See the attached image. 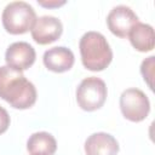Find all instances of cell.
<instances>
[{
    "label": "cell",
    "instance_id": "1",
    "mask_svg": "<svg viewBox=\"0 0 155 155\" xmlns=\"http://www.w3.org/2000/svg\"><path fill=\"white\" fill-rule=\"evenodd\" d=\"M0 98L15 109H28L36 102V88L22 71L2 65L0 67Z\"/></svg>",
    "mask_w": 155,
    "mask_h": 155
},
{
    "label": "cell",
    "instance_id": "2",
    "mask_svg": "<svg viewBox=\"0 0 155 155\" xmlns=\"http://www.w3.org/2000/svg\"><path fill=\"white\" fill-rule=\"evenodd\" d=\"M81 62L91 71L104 70L113 61V51L105 36L98 31L85 33L79 42Z\"/></svg>",
    "mask_w": 155,
    "mask_h": 155
},
{
    "label": "cell",
    "instance_id": "3",
    "mask_svg": "<svg viewBox=\"0 0 155 155\" xmlns=\"http://www.w3.org/2000/svg\"><path fill=\"white\" fill-rule=\"evenodd\" d=\"M1 21L5 30L12 35L24 34L31 29L36 21V13L31 5L25 1H12L2 11Z\"/></svg>",
    "mask_w": 155,
    "mask_h": 155
},
{
    "label": "cell",
    "instance_id": "4",
    "mask_svg": "<svg viewBox=\"0 0 155 155\" xmlns=\"http://www.w3.org/2000/svg\"><path fill=\"white\" fill-rule=\"evenodd\" d=\"M108 94L105 82L97 76L84 79L76 88V102L85 111H94L103 107Z\"/></svg>",
    "mask_w": 155,
    "mask_h": 155
},
{
    "label": "cell",
    "instance_id": "5",
    "mask_svg": "<svg viewBox=\"0 0 155 155\" xmlns=\"http://www.w3.org/2000/svg\"><path fill=\"white\" fill-rule=\"evenodd\" d=\"M120 109L125 119L132 122H140L150 111V102L142 90L131 87L121 93Z\"/></svg>",
    "mask_w": 155,
    "mask_h": 155
},
{
    "label": "cell",
    "instance_id": "6",
    "mask_svg": "<svg viewBox=\"0 0 155 155\" xmlns=\"http://www.w3.org/2000/svg\"><path fill=\"white\" fill-rule=\"evenodd\" d=\"M138 22V16L126 5L113 7L107 16V25L109 30L119 38H127L132 27Z\"/></svg>",
    "mask_w": 155,
    "mask_h": 155
},
{
    "label": "cell",
    "instance_id": "7",
    "mask_svg": "<svg viewBox=\"0 0 155 155\" xmlns=\"http://www.w3.org/2000/svg\"><path fill=\"white\" fill-rule=\"evenodd\" d=\"M63 24L54 16H41L34 22L30 33L31 38L39 45H47L62 35Z\"/></svg>",
    "mask_w": 155,
    "mask_h": 155
},
{
    "label": "cell",
    "instance_id": "8",
    "mask_svg": "<svg viewBox=\"0 0 155 155\" xmlns=\"http://www.w3.org/2000/svg\"><path fill=\"white\" fill-rule=\"evenodd\" d=\"M35 58L36 53L34 47L25 41H17L11 44L5 52L6 65L18 71L29 69L34 64Z\"/></svg>",
    "mask_w": 155,
    "mask_h": 155
},
{
    "label": "cell",
    "instance_id": "9",
    "mask_svg": "<svg viewBox=\"0 0 155 155\" xmlns=\"http://www.w3.org/2000/svg\"><path fill=\"white\" fill-rule=\"evenodd\" d=\"M42 62L48 70L54 73H64L71 69L75 62V57L71 50L68 47L56 46L45 51Z\"/></svg>",
    "mask_w": 155,
    "mask_h": 155
},
{
    "label": "cell",
    "instance_id": "10",
    "mask_svg": "<svg viewBox=\"0 0 155 155\" xmlns=\"http://www.w3.org/2000/svg\"><path fill=\"white\" fill-rule=\"evenodd\" d=\"M86 155H116L119 143L114 136L105 132H96L85 140Z\"/></svg>",
    "mask_w": 155,
    "mask_h": 155
},
{
    "label": "cell",
    "instance_id": "11",
    "mask_svg": "<svg viewBox=\"0 0 155 155\" xmlns=\"http://www.w3.org/2000/svg\"><path fill=\"white\" fill-rule=\"evenodd\" d=\"M131 45L139 52H149L155 46V34L150 24L138 22L128 33Z\"/></svg>",
    "mask_w": 155,
    "mask_h": 155
},
{
    "label": "cell",
    "instance_id": "12",
    "mask_svg": "<svg viewBox=\"0 0 155 155\" xmlns=\"http://www.w3.org/2000/svg\"><path fill=\"white\" fill-rule=\"evenodd\" d=\"M27 150L30 155H53L57 150V142L48 132H35L27 140Z\"/></svg>",
    "mask_w": 155,
    "mask_h": 155
},
{
    "label": "cell",
    "instance_id": "13",
    "mask_svg": "<svg viewBox=\"0 0 155 155\" xmlns=\"http://www.w3.org/2000/svg\"><path fill=\"white\" fill-rule=\"evenodd\" d=\"M154 56L148 57L147 59H144L140 64V73L143 75L144 81L148 84V86L150 87V90H153V78H154Z\"/></svg>",
    "mask_w": 155,
    "mask_h": 155
},
{
    "label": "cell",
    "instance_id": "14",
    "mask_svg": "<svg viewBox=\"0 0 155 155\" xmlns=\"http://www.w3.org/2000/svg\"><path fill=\"white\" fill-rule=\"evenodd\" d=\"M10 115L6 111V109H4L0 105V134H2L4 132L7 131L8 126H10Z\"/></svg>",
    "mask_w": 155,
    "mask_h": 155
},
{
    "label": "cell",
    "instance_id": "15",
    "mask_svg": "<svg viewBox=\"0 0 155 155\" xmlns=\"http://www.w3.org/2000/svg\"><path fill=\"white\" fill-rule=\"evenodd\" d=\"M38 4L42 7H46V8H54V7H59V6H63L65 4L64 0H38Z\"/></svg>",
    "mask_w": 155,
    "mask_h": 155
}]
</instances>
